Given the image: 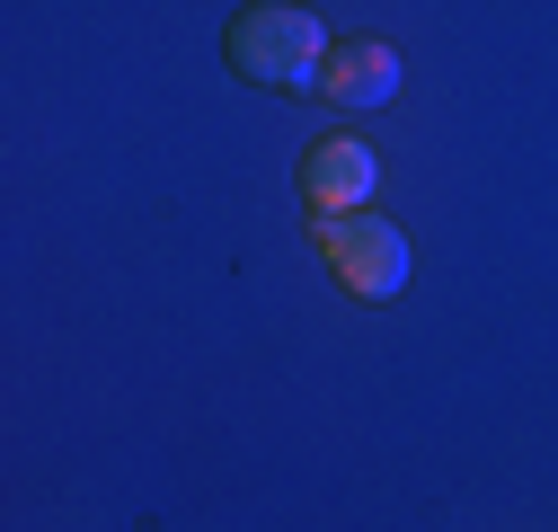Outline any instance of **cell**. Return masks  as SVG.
Here are the masks:
<instances>
[{"mask_svg":"<svg viewBox=\"0 0 558 532\" xmlns=\"http://www.w3.org/2000/svg\"><path fill=\"white\" fill-rule=\"evenodd\" d=\"M231 72L257 81V89H319L328 27L302 10V0H257V10L231 19Z\"/></svg>","mask_w":558,"mask_h":532,"instance_id":"cell-1","label":"cell"},{"mask_svg":"<svg viewBox=\"0 0 558 532\" xmlns=\"http://www.w3.org/2000/svg\"><path fill=\"white\" fill-rule=\"evenodd\" d=\"M319 257L337 266V285L355 293V302L408 293V231L381 222L373 205H364V214H319Z\"/></svg>","mask_w":558,"mask_h":532,"instance_id":"cell-2","label":"cell"},{"mask_svg":"<svg viewBox=\"0 0 558 532\" xmlns=\"http://www.w3.org/2000/svg\"><path fill=\"white\" fill-rule=\"evenodd\" d=\"M373 152L355 143V133H328V143L302 160V195H311V214H364V195H373Z\"/></svg>","mask_w":558,"mask_h":532,"instance_id":"cell-3","label":"cell"},{"mask_svg":"<svg viewBox=\"0 0 558 532\" xmlns=\"http://www.w3.org/2000/svg\"><path fill=\"white\" fill-rule=\"evenodd\" d=\"M319 89H328V107H390L399 98V53L381 36H345V45H328Z\"/></svg>","mask_w":558,"mask_h":532,"instance_id":"cell-4","label":"cell"}]
</instances>
